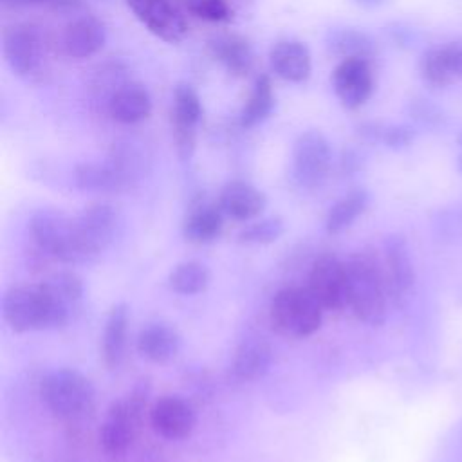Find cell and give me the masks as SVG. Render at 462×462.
I'll return each mask as SVG.
<instances>
[{"label": "cell", "mask_w": 462, "mask_h": 462, "mask_svg": "<svg viewBox=\"0 0 462 462\" xmlns=\"http://www.w3.org/2000/svg\"><path fill=\"white\" fill-rule=\"evenodd\" d=\"M180 348L179 332L166 323H148L137 336V352L152 363L171 361Z\"/></svg>", "instance_id": "d4e9b609"}, {"label": "cell", "mask_w": 462, "mask_h": 462, "mask_svg": "<svg viewBox=\"0 0 462 462\" xmlns=\"http://www.w3.org/2000/svg\"><path fill=\"white\" fill-rule=\"evenodd\" d=\"M4 7H34V5H49L51 0H0Z\"/></svg>", "instance_id": "f35d334b"}, {"label": "cell", "mask_w": 462, "mask_h": 462, "mask_svg": "<svg viewBox=\"0 0 462 462\" xmlns=\"http://www.w3.org/2000/svg\"><path fill=\"white\" fill-rule=\"evenodd\" d=\"M271 70L289 83H303L312 72V56L309 47L292 38L278 40L269 51Z\"/></svg>", "instance_id": "ac0fdd59"}, {"label": "cell", "mask_w": 462, "mask_h": 462, "mask_svg": "<svg viewBox=\"0 0 462 462\" xmlns=\"http://www.w3.org/2000/svg\"><path fill=\"white\" fill-rule=\"evenodd\" d=\"M285 222L280 217H265L251 222L238 233V244L244 245H269L282 238Z\"/></svg>", "instance_id": "1f68e13d"}, {"label": "cell", "mask_w": 462, "mask_h": 462, "mask_svg": "<svg viewBox=\"0 0 462 462\" xmlns=\"http://www.w3.org/2000/svg\"><path fill=\"white\" fill-rule=\"evenodd\" d=\"M457 143H458V146L462 148V130L458 132V135H457Z\"/></svg>", "instance_id": "7bdbcfd3"}, {"label": "cell", "mask_w": 462, "mask_h": 462, "mask_svg": "<svg viewBox=\"0 0 462 462\" xmlns=\"http://www.w3.org/2000/svg\"><path fill=\"white\" fill-rule=\"evenodd\" d=\"M415 135H417V132L411 125H406V123L386 125L384 123L379 144H383L390 150H402V148H408L415 141Z\"/></svg>", "instance_id": "e575fe53"}, {"label": "cell", "mask_w": 462, "mask_h": 462, "mask_svg": "<svg viewBox=\"0 0 462 462\" xmlns=\"http://www.w3.org/2000/svg\"><path fill=\"white\" fill-rule=\"evenodd\" d=\"M83 4V0H51L49 7L56 9V11H70L76 9Z\"/></svg>", "instance_id": "ab89813d"}, {"label": "cell", "mask_w": 462, "mask_h": 462, "mask_svg": "<svg viewBox=\"0 0 462 462\" xmlns=\"http://www.w3.org/2000/svg\"><path fill=\"white\" fill-rule=\"evenodd\" d=\"M354 2H357L363 7H375V5H381L384 0H354Z\"/></svg>", "instance_id": "60d3db41"}, {"label": "cell", "mask_w": 462, "mask_h": 462, "mask_svg": "<svg viewBox=\"0 0 462 462\" xmlns=\"http://www.w3.org/2000/svg\"><path fill=\"white\" fill-rule=\"evenodd\" d=\"M307 287L325 310H341L348 307L346 265L334 254H321L314 260Z\"/></svg>", "instance_id": "7c38bea8"}, {"label": "cell", "mask_w": 462, "mask_h": 462, "mask_svg": "<svg viewBox=\"0 0 462 462\" xmlns=\"http://www.w3.org/2000/svg\"><path fill=\"white\" fill-rule=\"evenodd\" d=\"M144 393L134 392L108 408L99 428V446L105 455L121 457L130 449L144 410Z\"/></svg>", "instance_id": "52a82bcc"}, {"label": "cell", "mask_w": 462, "mask_h": 462, "mask_svg": "<svg viewBox=\"0 0 462 462\" xmlns=\"http://www.w3.org/2000/svg\"><path fill=\"white\" fill-rule=\"evenodd\" d=\"M2 318L18 334L65 327L42 282L36 285L9 287L2 298Z\"/></svg>", "instance_id": "3957f363"}, {"label": "cell", "mask_w": 462, "mask_h": 462, "mask_svg": "<svg viewBox=\"0 0 462 462\" xmlns=\"http://www.w3.org/2000/svg\"><path fill=\"white\" fill-rule=\"evenodd\" d=\"M81 263L94 262L112 242L117 227V209L105 200L87 204L74 217Z\"/></svg>", "instance_id": "ba28073f"}, {"label": "cell", "mask_w": 462, "mask_h": 462, "mask_svg": "<svg viewBox=\"0 0 462 462\" xmlns=\"http://www.w3.org/2000/svg\"><path fill=\"white\" fill-rule=\"evenodd\" d=\"M273 365V348L263 337L242 339L231 359V372L238 381H258Z\"/></svg>", "instance_id": "7402d4cb"}, {"label": "cell", "mask_w": 462, "mask_h": 462, "mask_svg": "<svg viewBox=\"0 0 462 462\" xmlns=\"http://www.w3.org/2000/svg\"><path fill=\"white\" fill-rule=\"evenodd\" d=\"M106 42L105 25L94 16L72 18L60 32V51L72 60H87L97 54Z\"/></svg>", "instance_id": "9a60e30c"}, {"label": "cell", "mask_w": 462, "mask_h": 462, "mask_svg": "<svg viewBox=\"0 0 462 462\" xmlns=\"http://www.w3.org/2000/svg\"><path fill=\"white\" fill-rule=\"evenodd\" d=\"M406 110H408L410 117H411L417 125H420V126H424V128H431V130H433V128L444 126V123H446L444 110H442L437 103H433L431 99L422 97V96L411 97V99L408 101Z\"/></svg>", "instance_id": "836d02e7"}, {"label": "cell", "mask_w": 462, "mask_h": 462, "mask_svg": "<svg viewBox=\"0 0 462 462\" xmlns=\"http://www.w3.org/2000/svg\"><path fill=\"white\" fill-rule=\"evenodd\" d=\"M457 166H458V170H460V173H462V153H460L458 159H457Z\"/></svg>", "instance_id": "b9f144b4"}, {"label": "cell", "mask_w": 462, "mask_h": 462, "mask_svg": "<svg viewBox=\"0 0 462 462\" xmlns=\"http://www.w3.org/2000/svg\"><path fill=\"white\" fill-rule=\"evenodd\" d=\"M327 47L332 54L343 58L372 60L377 54L374 38L356 27H336L327 34Z\"/></svg>", "instance_id": "4316f807"}, {"label": "cell", "mask_w": 462, "mask_h": 462, "mask_svg": "<svg viewBox=\"0 0 462 462\" xmlns=\"http://www.w3.org/2000/svg\"><path fill=\"white\" fill-rule=\"evenodd\" d=\"M361 164H363V159L361 155L356 152V150H345L343 155H341V161H339V166H341V171L345 175H350V173H356L361 170Z\"/></svg>", "instance_id": "8d00e7d4"}, {"label": "cell", "mask_w": 462, "mask_h": 462, "mask_svg": "<svg viewBox=\"0 0 462 462\" xmlns=\"http://www.w3.org/2000/svg\"><path fill=\"white\" fill-rule=\"evenodd\" d=\"M417 69H419L420 79L431 88H446L451 83H455L448 67H446V63H444V58H442V52H440L439 45L428 47L420 54Z\"/></svg>", "instance_id": "4dcf8cb0"}, {"label": "cell", "mask_w": 462, "mask_h": 462, "mask_svg": "<svg viewBox=\"0 0 462 462\" xmlns=\"http://www.w3.org/2000/svg\"><path fill=\"white\" fill-rule=\"evenodd\" d=\"M208 51L231 76L244 78L253 70L254 52L249 40L236 32H224L208 42Z\"/></svg>", "instance_id": "44dd1931"}, {"label": "cell", "mask_w": 462, "mask_h": 462, "mask_svg": "<svg viewBox=\"0 0 462 462\" xmlns=\"http://www.w3.org/2000/svg\"><path fill=\"white\" fill-rule=\"evenodd\" d=\"M51 38L32 22H16L2 32V54L7 67L25 81H42L49 69Z\"/></svg>", "instance_id": "7a4b0ae2"}, {"label": "cell", "mask_w": 462, "mask_h": 462, "mask_svg": "<svg viewBox=\"0 0 462 462\" xmlns=\"http://www.w3.org/2000/svg\"><path fill=\"white\" fill-rule=\"evenodd\" d=\"M170 119H171V135H173L177 155L182 161H186L195 152L197 128L202 119V101L199 92L191 85L179 83L175 87L173 97H171Z\"/></svg>", "instance_id": "30bf717a"}, {"label": "cell", "mask_w": 462, "mask_h": 462, "mask_svg": "<svg viewBox=\"0 0 462 462\" xmlns=\"http://www.w3.org/2000/svg\"><path fill=\"white\" fill-rule=\"evenodd\" d=\"M345 265L350 310L359 321L370 327L383 325L390 300L383 258H379L374 249L366 247L354 253Z\"/></svg>", "instance_id": "6da1fadb"}, {"label": "cell", "mask_w": 462, "mask_h": 462, "mask_svg": "<svg viewBox=\"0 0 462 462\" xmlns=\"http://www.w3.org/2000/svg\"><path fill=\"white\" fill-rule=\"evenodd\" d=\"M29 238L36 256L45 262L81 263L74 217L56 209H40L29 220Z\"/></svg>", "instance_id": "277c9868"}, {"label": "cell", "mask_w": 462, "mask_h": 462, "mask_svg": "<svg viewBox=\"0 0 462 462\" xmlns=\"http://www.w3.org/2000/svg\"><path fill=\"white\" fill-rule=\"evenodd\" d=\"M332 166V146L323 132L307 130L292 144V177L298 186H319Z\"/></svg>", "instance_id": "9c48e42d"}, {"label": "cell", "mask_w": 462, "mask_h": 462, "mask_svg": "<svg viewBox=\"0 0 462 462\" xmlns=\"http://www.w3.org/2000/svg\"><path fill=\"white\" fill-rule=\"evenodd\" d=\"M224 211L218 202H195L182 222V235L191 244H209L222 233Z\"/></svg>", "instance_id": "cb8c5ba5"}, {"label": "cell", "mask_w": 462, "mask_h": 462, "mask_svg": "<svg viewBox=\"0 0 462 462\" xmlns=\"http://www.w3.org/2000/svg\"><path fill=\"white\" fill-rule=\"evenodd\" d=\"M94 386L76 368H58L40 381V397L49 411L60 419L78 420L94 404Z\"/></svg>", "instance_id": "5b68a950"}, {"label": "cell", "mask_w": 462, "mask_h": 462, "mask_svg": "<svg viewBox=\"0 0 462 462\" xmlns=\"http://www.w3.org/2000/svg\"><path fill=\"white\" fill-rule=\"evenodd\" d=\"M128 305L126 303H116L108 310L103 336H101V357L106 368L114 370L119 366L125 356L126 348V337H128Z\"/></svg>", "instance_id": "484cf974"}, {"label": "cell", "mask_w": 462, "mask_h": 462, "mask_svg": "<svg viewBox=\"0 0 462 462\" xmlns=\"http://www.w3.org/2000/svg\"><path fill=\"white\" fill-rule=\"evenodd\" d=\"M218 206L226 217L247 222L263 213L267 199L256 186L245 180H231L222 188L218 195Z\"/></svg>", "instance_id": "ffe728a7"}, {"label": "cell", "mask_w": 462, "mask_h": 462, "mask_svg": "<svg viewBox=\"0 0 462 462\" xmlns=\"http://www.w3.org/2000/svg\"><path fill=\"white\" fill-rule=\"evenodd\" d=\"M152 428L168 440L186 439L195 428V411L179 395H164L150 408Z\"/></svg>", "instance_id": "2e32d148"}, {"label": "cell", "mask_w": 462, "mask_h": 462, "mask_svg": "<svg viewBox=\"0 0 462 462\" xmlns=\"http://www.w3.org/2000/svg\"><path fill=\"white\" fill-rule=\"evenodd\" d=\"M274 101L276 97L271 78L267 74L256 76L249 96L240 108V125L244 128H253L265 121L274 108Z\"/></svg>", "instance_id": "f1b7e54d"}, {"label": "cell", "mask_w": 462, "mask_h": 462, "mask_svg": "<svg viewBox=\"0 0 462 462\" xmlns=\"http://www.w3.org/2000/svg\"><path fill=\"white\" fill-rule=\"evenodd\" d=\"M42 285L49 292L54 307L58 309L63 323L67 325L74 318L83 301L85 287L81 276L70 269H63L49 274L42 282Z\"/></svg>", "instance_id": "603a6c76"}, {"label": "cell", "mask_w": 462, "mask_h": 462, "mask_svg": "<svg viewBox=\"0 0 462 462\" xmlns=\"http://www.w3.org/2000/svg\"><path fill=\"white\" fill-rule=\"evenodd\" d=\"M209 282L211 273L208 265L199 260H186L177 263L168 276L170 289L180 296L200 294L208 289Z\"/></svg>", "instance_id": "f546056e"}, {"label": "cell", "mask_w": 462, "mask_h": 462, "mask_svg": "<svg viewBox=\"0 0 462 462\" xmlns=\"http://www.w3.org/2000/svg\"><path fill=\"white\" fill-rule=\"evenodd\" d=\"M78 189L87 193H119L132 186V180L110 161H85L72 170Z\"/></svg>", "instance_id": "d6986e66"}, {"label": "cell", "mask_w": 462, "mask_h": 462, "mask_svg": "<svg viewBox=\"0 0 462 462\" xmlns=\"http://www.w3.org/2000/svg\"><path fill=\"white\" fill-rule=\"evenodd\" d=\"M439 47L453 81H462V40H451Z\"/></svg>", "instance_id": "d590c367"}, {"label": "cell", "mask_w": 462, "mask_h": 462, "mask_svg": "<svg viewBox=\"0 0 462 462\" xmlns=\"http://www.w3.org/2000/svg\"><path fill=\"white\" fill-rule=\"evenodd\" d=\"M370 195L363 188L350 189L336 204L330 206L325 217V231L328 235H339L348 229L368 208Z\"/></svg>", "instance_id": "83f0119b"}, {"label": "cell", "mask_w": 462, "mask_h": 462, "mask_svg": "<svg viewBox=\"0 0 462 462\" xmlns=\"http://www.w3.org/2000/svg\"><path fill=\"white\" fill-rule=\"evenodd\" d=\"M108 116L119 125H137L150 117L152 97L144 85L137 81H123L108 94Z\"/></svg>", "instance_id": "e0dca14e"}, {"label": "cell", "mask_w": 462, "mask_h": 462, "mask_svg": "<svg viewBox=\"0 0 462 462\" xmlns=\"http://www.w3.org/2000/svg\"><path fill=\"white\" fill-rule=\"evenodd\" d=\"M323 310L309 287H285L273 296L269 318L282 336L307 337L321 327Z\"/></svg>", "instance_id": "8992f818"}, {"label": "cell", "mask_w": 462, "mask_h": 462, "mask_svg": "<svg viewBox=\"0 0 462 462\" xmlns=\"http://www.w3.org/2000/svg\"><path fill=\"white\" fill-rule=\"evenodd\" d=\"M332 88L339 103L348 110L361 108L375 90L372 60L343 58L332 70Z\"/></svg>", "instance_id": "8fae6325"}, {"label": "cell", "mask_w": 462, "mask_h": 462, "mask_svg": "<svg viewBox=\"0 0 462 462\" xmlns=\"http://www.w3.org/2000/svg\"><path fill=\"white\" fill-rule=\"evenodd\" d=\"M390 34H392L393 42L399 43V45H411V42L415 40L413 31L410 27H404V25H393L390 29Z\"/></svg>", "instance_id": "74e56055"}, {"label": "cell", "mask_w": 462, "mask_h": 462, "mask_svg": "<svg viewBox=\"0 0 462 462\" xmlns=\"http://www.w3.org/2000/svg\"><path fill=\"white\" fill-rule=\"evenodd\" d=\"M184 9L209 23H226L233 18V7L227 0H184Z\"/></svg>", "instance_id": "d6a6232c"}, {"label": "cell", "mask_w": 462, "mask_h": 462, "mask_svg": "<svg viewBox=\"0 0 462 462\" xmlns=\"http://www.w3.org/2000/svg\"><path fill=\"white\" fill-rule=\"evenodd\" d=\"M134 16L159 40L180 42L188 32L186 18L173 0H125Z\"/></svg>", "instance_id": "4fadbf2b"}, {"label": "cell", "mask_w": 462, "mask_h": 462, "mask_svg": "<svg viewBox=\"0 0 462 462\" xmlns=\"http://www.w3.org/2000/svg\"><path fill=\"white\" fill-rule=\"evenodd\" d=\"M383 267L390 300L401 303L404 298L410 296L415 285V267L404 235L392 233L384 238Z\"/></svg>", "instance_id": "5bb4252c"}]
</instances>
